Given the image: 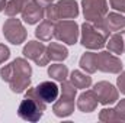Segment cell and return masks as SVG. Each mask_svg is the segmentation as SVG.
I'll list each match as a JSON object with an SVG mask.
<instances>
[{"label":"cell","mask_w":125,"mask_h":123,"mask_svg":"<svg viewBox=\"0 0 125 123\" xmlns=\"http://www.w3.org/2000/svg\"><path fill=\"white\" fill-rule=\"evenodd\" d=\"M21 15H22V19L28 25H35V23H38V22H41L44 19V16H45V7H42L35 0H29L23 6Z\"/></svg>","instance_id":"cell-11"},{"label":"cell","mask_w":125,"mask_h":123,"mask_svg":"<svg viewBox=\"0 0 125 123\" xmlns=\"http://www.w3.org/2000/svg\"><path fill=\"white\" fill-rule=\"evenodd\" d=\"M45 18L50 19V20H52V22H58L60 20L58 19V12H57V6L54 3L45 6Z\"/></svg>","instance_id":"cell-24"},{"label":"cell","mask_w":125,"mask_h":123,"mask_svg":"<svg viewBox=\"0 0 125 123\" xmlns=\"http://www.w3.org/2000/svg\"><path fill=\"white\" fill-rule=\"evenodd\" d=\"M97 97L94 94L93 90H86L79 96V100H77V109L83 113H90L94 112L96 107H97Z\"/></svg>","instance_id":"cell-14"},{"label":"cell","mask_w":125,"mask_h":123,"mask_svg":"<svg viewBox=\"0 0 125 123\" xmlns=\"http://www.w3.org/2000/svg\"><path fill=\"white\" fill-rule=\"evenodd\" d=\"M32 68L25 58H16L0 70V77L13 93H23L31 86Z\"/></svg>","instance_id":"cell-1"},{"label":"cell","mask_w":125,"mask_h":123,"mask_svg":"<svg viewBox=\"0 0 125 123\" xmlns=\"http://www.w3.org/2000/svg\"><path fill=\"white\" fill-rule=\"evenodd\" d=\"M79 35H80L79 25L73 19H62V20H58L55 23L54 38L62 44L74 45L79 39Z\"/></svg>","instance_id":"cell-5"},{"label":"cell","mask_w":125,"mask_h":123,"mask_svg":"<svg viewBox=\"0 0 125 123\" xmlns=\"http://www.w3.org/2000/svg\"><path fill=\"white\" fill-rule=\"evenodd\" d=\"M99 100L100 104L103 106H109V104H114L119 100V93H118V88L115 86H112L111 83L108 81H99L96 83L92 88Z\"/></svg>","instance_id":"cell-10"},{"label":"cell","mask_w":125,"mask_h":123,"mask_svg":"<svg viewBox=\"0 0 125 123\" xmlns=\"http://www.w3.org/2000/svg\"><path fill=\"white\" fill-rule=\"evenodd\" d=\"M22 54L28 58L32 60L36 65L39 67H45L50 58H48V52H47V46L42 44V41H29L25 46H23V51Z\"/></svg>","instance_id":"cell-8"},{"label":"cell","mask_w":125,"mask_h":123,"mask_svg":"<svg viewBox=\"0 0 125 123\" xmlns=\"http://www.w3.org/2000/svg\"><path fill=\"white\" fill-rule=\"evenodd\" d=\"M9 57H10L9 48H7L4 44H0V65L6 61V60H9Z\"/></svg>","instance_id":"cell-27"},{"label":"cell","mask_w":125,"mask_h":123,"mask_svg":"<svg viewBox=\"0 0 125 123\" xmlns=\"http://www.w3.org/2000/svg\"><path fill=\"white\" fill-rule=\"evenodd\" d=\"M60 90H61V96L54 101L52 112L58 117H67L74 112V98H76L77 88L71 84V81L64 80Z\"/></svg>","instance_id":"cell-4"},{"label":"cell","mask_w":125,"mask_h":123,"mask_svg":"<svg viewBox=\"0 0 125 123\" xmlns=\"http://www.w3.org/2000/svg\"><path fill=\"white\" fill-rule=\"evenodd\" d=\"M80 68L83 71H86L87 74H93L97 71V67H96V52H84L80 58L79 62Z\"/></svg>","instance_id":"cell-20"},{"label":"cell","mask_w":125,"mask_h":123,"mask_svg":"<svg viewBox=\"0 0 125 123\" xmlns=\"http://www.w3.org/2000/svg\"><path fill=\"white\" fill-rule=\"evenodd\" d=\"M23 1H26V3H28V1H29V0H23Z\"/></svg>","instance_id":"cell-31"},{"label":"cell","mask_w":125,"mask_h":123,"mask_svg":"<svg viewBox=\"0 0 125 123\" xmlns=\"http://www.w3.org/2000/svg\"><path fill=\"white\" fill-rule=\"evenodd\" d=\"M47 109V103H44L41 100V97L36 94L35 87L31 88L28 87L25 93V98L21 101L19 109H18V114L21 119L28 120V122H38L44 112Z\"/></svg>","instance_id":"cell-3"},{"label":"cell","mask_w":125,"mask_h":123,"mask_svg":"<svg viewBox=\"0 0 125 123\" xmlns=\"http://www.w3.org/2000/svg\"><path fill=\"white\" fill-rule=\"evenodd\" d=\"M109 4L114 10L119 13H125V0H109Z\"/></svg>","instance_id":"cell-26"},{"label":"cell","mask_w":125,"mask_h":123,"mask_svg":"<svg viewBox=\"0 0 125 123\" xmlns=\"http://www.w3.org/2000/svg\"><path fill=\"white\" fill-rule=\"evenodd\" d=\"M114 113H115L116 122H125V98L119 100V103L114 107Z\"/></svg>","instance_id":"cell-23"},{"label":"cell","mask_w":125,"mask_h":123,"mask_svg":"<svg viewBox=\"0 0 125 123\" xmlns=\"http://www.w3.org/2000/svg\"><path fill=\"white\" fill-rule=\"evenodd\" d=\"M25 4H26V1H23V0H7L6 7H4L3 12L9 18H13V16H16L18 13L22 12V9H23Z\"/></svg>","instance_id":"cell-22"},{"label":"cell","mask_w":125,"mask_h":123,"mask_svg":"<svg viewBox=\"0 0 125 123\" xmlns=\"http://www.w3.org/2000/svg\"><path fill=\"white\" fill-rule=\"evenodd\" d=\"M58 19H76L79 16V4L76 0H58L55 3Z\"/></svg>","instance_id":"cell-13"},{"label":"cell","mask_w":125,"mask_h":123,"mask_svg":"<svg viewBox=\"0 0 125 123\" xmlns=\"http://www.w3.org/2000/svg\"><path fill=\"white\" fill-rule=\"evenodd\" d=\"M99 120L100 122H116L114 109H103L99 113Z\"/></svg>","instance_id":"cell-25"},{"label":"cell","mask_w":125,"mask_h":123,"mask_svg":"<svg viewBox=\"0 0 125 123\" xmlns=\"http://www.w3.org/2000/svg\"><path fill=\"white\" fill-rule=\"evenodd\" d=\"M3 35L13 45H21L22 42L26 41V36H28L26 29L23 28L22 22L19 19H16L15 16L9 18L4 22V25H3Z\"/></svg>","instance_id":"cell-7"},{"label":"cell","mask_w":125,"mask_h":123,"mask_svg":"<svg viewBox=\"0 0 125 123\" xmlns=\"http://www.w3.org/2000/svg\"><path fill=\"white\" fill-rule=\"evenodd\" d=\"M54 29H55V23L50 19H44L35 29V36L42 42H48L54 36Z\"/></svg>","instance_id":"cell-17"},{"label":"cell","mask_w":125,"mask_h":123,"mask_svg":"<svg viewBox=\"0 0 125 123\" xmlns=\"http://www.w3.org/2000/svg\"><path fill=\"white\" fill-rule=\"evenodd\" d=\"M116 84H118L119 91L125 94V71H121V74H119V77L116 80Z\"/></svg>","instance_id":"cell-28"},{"label":"cell","mask_w":125,"mask_h":123,"mask_svg":"<svg viewBox=\"0 0 125 123\" xmlns=\"http://www.w3.org/2000/svg\"><path fill=\"white\" fill-rule=\"evenodd\" d=\"M82 35H80V42L84 48L87 49H102L106 45V41L109 38V33L102 22H84L82 25Z\"/></svg>","instance_id":"cell-2"},{"label":"cell","mask_w":125,"mask_h":123,"mask_svg":"<svg viewBox=\"0 0 125 123\" xmlns=\"http://www.w3.org/2000/svg\"><path fill=\"white\" fill-rule=\"evenodd\" d=\"M83 15L87 22H102L108 15V0H82Z\"/></svg>","instance_id":"cell-6"},{"label":"cell","mask_w":125,"mask_h":123,"mask_svg":"<svg viewBox=\"0 0 125 123\" xmlns=\"http://www.w3.org/2000/svg\"><path fill=\"white\" fill-rule=\"evenodd\" d=\"M106 45H108V51L115 55L125 54V31L115 32L111 38H108Z\"/></svg>","instance_id":"cell-15"},{"label":"cell","mask_w":125,"mask_h":123,"mask_svg":"<svg viewBox=\"0 0 125 123\" xmlns=\"http://www.w3.org/2000/svg\"><path fill=\"white\" fill-rule=\"evenodd\" d=\"M96 67L99 71L109 72V74H119L122 71L121 60L109 51H102L96 54Z\"/></svg>","instance_id":"cell-9"},{"label":"cell","mask_w":125,"mask_h":123,"mask_svg":"<svg viewBox=\"0 0 125 123\" xmlns=\"http://www.w3.org/2000/svg\"><path fill=\"white\" fill-rule=\"evenodd\" d=\"M6 3H7V0H0V12H3V10H4Z\"/></svg>","instance_id":"cell-30"},{"label":"cell","mask_w":125,"mask_h":123,"mask_svg":"<svg viewBox=\"0 0 125 123\" xmlns=\"http://www.w3.org/2000/svg\"><path fill=\"white\" fill-rule=\"evenodd\" d=\"M47 52H48V58L51 61H55V62H60L64 61L67 57H68V51L67 48L60 44V42H51L48 46H47Z\"/></svg>","instance_id":"cell-18"},{"label":"cell","mask_w":125,"mask_h":123,"mask_svg":"<svg viewBox=\"0 0 125 123\" xmlns=\"http://www.w3.org/2000/svg\"><path fill=\"white\" fill-rule=\"evenodd\" d=\"M35 1H36V3H39V4H41L42 7H45V6L51 4V3H52L54 0H35Z\"/></svg>","instance_id":"cell-29"},{"label":"cell","mask_w":125,"mask_h":123,"mask_svg":"<svg viewBox=\"0 0 125 123\" xmlns=\"http://www.w3.org/2000/svg\"><path fill=\"white\" fill-rule=\"evenodd\" d=\"M36 94L41 97V100L44 103H54L58 96H60V87L54 83V81H44L41 84H38L35 87Z\"/></svg>","instance_id":"cell-12"},{"label":"cell","mask_w":125,"mask_h":123,"mask_svg":"<svg viewBox=\"0 0 125 123\" xmlns=\"http://www.w3.org/2000/svg\"><path fill=\"white\" fill-rule=\"evenodd\" d=\"M70 81L76 88H89L92 86V77L87 74H83L79 70L71 71L70 74Z\"/></svg>","instance_id":"cell-19"},{"label":"cell","mask_w":125,"mask_h":123,"mask_svg":"<svg viewBox=\"0 0 125 123\" xmlns=\"http://www.w3.org/2000/svg\"><path fill=\"white\" fill-rule=\"evenodd\" d=\"M103 25L109 32H119L125 28V18L119 12H112L103 18Z\"/></svg>","instance_id":"cell-16"},{"label":"cell","mask_w":125,"mask_h":123,"mask_svg":"<svg viewBox=\"0 0 125 123\" xmlns=\"http://www.w3.org/2000/svg\"><path fill=\"white\" fill-rule=\"evenodd\" d=\"M48 75L51 78H54L55 81L62 83L68 77V68L65 65H62V64H54V65H51L48 68Z\"/></svg>","instance_id":"cell-21"}]
</instances>
